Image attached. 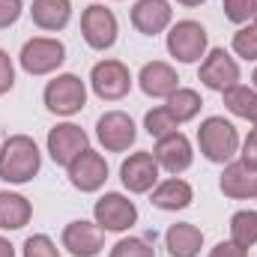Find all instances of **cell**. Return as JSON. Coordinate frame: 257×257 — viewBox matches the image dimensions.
Returning <instances> with one entry per match:
<instances>
[{"label":"cell","mask_w":257,"mask_h":257,"mask_svg":"<svg viewBox=\"0 0 257 257\" xmlns=\"http://www.w3.org/2000/svg\"><path fill=\"white\" fill-rule=\"evenodd\" d=\"M42 168V153L30 135H9L0 147V180L9 186L30 183Z\"/></svg>","instance_id":"obj_1"},{"label":"cell","mask_w":257,"mask_h":257,"mask_svg":"<svg viewBox=\"0 0 257 257\" xmlns=\"http://www.w3.org/2000/svg\"><path fill=\"white\" fill-rule=\"evenodd\" d=\"M200 156L212 165H227L239 153V132L224 117H206L197 128Z\"/></svg>","instance_id":"obj_2"},{"label":"cell","mask_w":257,"mask_h":257,"mask_svg":"<svg viewBox=\"0 0 257 257\" xmlns=\"http://www.w3.org/2000/svg\"><path fill=\"white\" fill-rule=\"evenodd\" d=\"M42 102L51 114L57 117H75L78 111H84L87 105V84L72 75V72H63L57 78H51L42 90Z\"/></svg>","instance_id":"obj_3"},{"label":"cell","mask_w":257,"mask_h":257,"mask_svg":"<svg viewBox=\"0 0 257 257\" xmlns=\"http://www.w3.org/2000/svg\"><path fill=\"white\" fill-rule=\"evenodd\" d=\"M206 27L200 21H177L168 30V54L177 63H200V57H206Z\"/></svg>","instance_id":"obj_4"},{"label":"cell","mask_w":257,"mask_h":257,"mask_svg":"<svg viewBox=\"0 0 257 257\" xmlns=\"http://www.w3.org/2000/svg\"><path fill=\"white\" fill-rule=\"evenodd\" d=\"M18 63L27 75H51L66 63V45L51 36H33L21 45Z\"/></svg>","instance_id":"obj_5"},{"label":"cell","mask_w":257,"mask_h":257,"mask_svg":"<svg viewBox=\"0 0 257 257\" xmlns=\"http://www.w3.org/2000/svg\"><path fill=\"white\" fill-rule=\"evenodd\" d=\"M93 218L105 233H126L138 224V206L120 192H105L93 203Z\"/></svg>","instance_id":"obj_6"},{"label":"cell","mask_w":257,"mask_h":257,"mask_svg":"<svg viewBox=\"0 0 257 257\" xmlns=\"http://www.w3.org/2000/svg\"><path fill=\"white\" fill-rule=\"evenodd\" d=\"M117 33H120L117 15H114L108 6L90 3V6L81 12V36H84V42H87L93 51H108V48H114Z\"/></svg>","instance_id":"obj_7"},{"label":"cell","mask_w":257,"mask_h":257,"mask_svg":"<svg viewBox=\"0 0 257 257\" xmlns=\"http://www.w3.org/2000/svg\"><path fill=\"white\" fill-rule=\"evenodd\" d=\"M90 87L102 102H120L132 90V72L123 60H99L90 69Z\"/></svg>","instance_id":"obj_8"},{"label":"cell","mask_w":257,"mask_h":257,"mask_svg":"<svg viewBox=\"0 0 257 257\" xmlns=\"http://www.w3.org/2000/svg\"><path fill=\"white\" fill-rule=\"evenodd\" d=\"M239 78H242V72H239L236 57H230L224 48L206 51V57L200 60V69H197V81L206 90H215V93H224V90L236 87Z\"/></svg>","instance_id":"obj_9"},{"label":"cell","mask_w":257,"mask_h":257,"mask_svg":"<svg viewBox=\"0 0 257 257\" xmlns=\"http://www.w3.org/2000/svg\"><path fill=\"white\" fill-rule=\"evenodd\" d=\"M45 147H48V156H51L54 165L69 168V165L90 147V138H87L84 128L75 126V123H57V126L48 132Z\"/></svg>","instance_id":"obj_10"},{"label":"cell","mask_w":257,"mask_h":257,"mask_svg":"<svg viewBox=\"0 0 257 257\" xmlns=\"http://www.w3.org/2000/svg\"><path fill=\"white\" fill-rule=\"evenodd\" d=\"M96 138L108 153H126L138 141V126L126 111H105L96 123Z\"/></svg>","instance_id":"obj_11"},{"label":"cell","mask_w":257,"mask_h":257,"mask_svg":"<svg viewBox=\"0 0 257 257\" xmlns=\"http://www.w3.org/2000/svg\"><path fill=\"white\" fill-rule=\"evenodd\" d=\"M66 174H69L72 189H78V192H84V194H93V192H99L105 186V180H108V162H105L102 153H96V150L87 147L66 168Z\"/></svg>","instance_id":"obj_12"},{"label":"cell","mask_w":257,"mask_h":257,"mask_svg":"<svg viewBox=\"0 0 257 257\" xmlns=\"http://www.w3.org/2000/svg\"><path fill=\"white\" fill-rule=\"evenodd\" d=\"M159 162H156V156L153 153H147V150H138V153H132L128 159H123V165H120V180H123V186H126L132 194H147L156 189V183H159Z\"/></svg>","instance_id":"obj_13"},{"label":"cell","mask_w":257,"mask_h":257,"mask_svg":"<svg viewBox=\"0 0 257 257\" xmlns=\"http://www.w3.org/2000/svg\"><path fill=\"white\" fill-rule=\"evenodd\" d=\"M153 156L159 162L162 171H168L171 177H180L183 171H189L194 162V150H192V141L183 135V132H171L165 138L156 141L153 147Z\"/></svg>","instance_id":"obj_14"},{"label":"cell","mask_w":257,"mask_h":257,"mask_svg":"<svg viewBox=\"0 0 257 257\" xmlns=\"http://www.w3.org/2000/svg\"><path fill=\"white\" fill-rule=\"evenodd\" d=\"M60 242H63V248L72 257H96L105 248V230L96 221L78 218V221H69L63 227Z\"/></svg>","instance_id":"obj_15"},{"label":"cell","mask_w":257,"mask_h":257,"mask_svg":"<svg viewBox=\"0 0 257 257\" xmlns=\"http://www.w3.org/2000/svg\"><path fill=\"white\" fill-rule=\"evenodd\" d=\"M218 189L230 200H257V168L242 159L227 162L218 177Z\"/></svg>","instance_id":"obj_16"},{"label":"cell","mask_w":257,"mask_h":257,"mask_svg":"<svg viewBox=\"0 0 257 257\" xmlns=\"http://www.w3.org/2000/svg\"><path fill=\"white\" fill-rule=\"evenodd\" d=\"M138 87L150 99H168L171 93L180 90V75H177L174 66L165 63V60H150V63L141 66V72H138Z\"/></svg>","instance_id":"obj_17"},{"label":"cell","mask_w":257,"mask_h":257,"mask_svg":"<svg viewBox=\"0 0 257 257\" xmlns=\"http://www.w3.org/2000/svg\"><path fill=\"white\" fill-rule=\"evenodd\" d=\"M171 18H174V9L168 0H138L132 6V27L144 36L165 33L171 27Z\"/></svg>","instance_id":"obj_18"},{"label":"cell","mask_w":257,"mask_h":257,"mask_svg":"<svg viewBox=\"0 0 257 257\" xmlns=\"http://www.w3.org/2000/svg\"><path fill=\"white\" fill-rule=\"evenodd\" d=\"M150 200L156 209H165V212H180L186 206H192L194 200V189L180 180V177H168L162 183H156V189L150 192Z\"/></svg>","instance_id":"obj_19"},{"label":"cell","mask_w":257,"mask_h":257,"mask_svg":"<svg viewBox=\"0 0 257 257\" xmlns=\"http://www.w3.org/2000/svg\"><path fill=\"white\" fill-rule=\"evenodd\" d=\"M165 248L171 257H197L203 248V230L192 221H177L165 233Z\"/></svg>","instance_id":"obj_20"},{"label":"cell","mask_w":257,"mask_h":257,"mask_svg":"<svg viewBox=\"0 0 257 257\" xmlns=\"http://www.w3.org/2000/svg\"><path fill=\"white\" fill-rule=\"evenodd\" d=\"M30 18L39 30L57 33L63 30L72 18V0H33L30 6Z\"/></svg>","instance_id":"obj_21"},{"label":"cell","mask_w":257,"mask_h":257,"mask_svg":"<svg viewBox=\"0 0 257 257\" xmlns=\"http://www.w3.org/2000/svg\"><path fill=\"white\" fill-rule=\"evenodd\" d=\"M33 218V203L18 192H0V230H21Z\"/></svg>","instance_id":"obj_22"},{"label":"cell","mask_w":257,"mask_h":257,"mask_svg":"<svg viewBox=\"0 0 257 257\" xmlns=\"http://www.w3.org/2000/svg\"><path fill=\"white\" fill-rule=\"evenodd\" d=\"M165 108L174 114V120L183 126V123H189L194 120L197 114H200V108H203V99H200V93L192 90V87H180L177 93H171L168 99H165Z\"/></svg>","instance_id":"obj_23"},{"label":"cell","mask_w":257,"mask_h":257,"mask_svg":"<svg viewBox=\"0 0 257 257\" xmlns=\"http://www.w3.org/2000/svg\"><path fill=\"white\" fill-rule=\"evenodd\" d=\"M221 99H224V108H227L233 117H239V120H251V117H254V111H257V90L254 87L236 84V87L224 90Z\"/></svg>","instance_id":"obj_24"},{"label":"cell","mask_w":257,"mask_h":257,"mask_svg":"<svg viewBox=\"0 0 257 257\" xmlns=\"http://www.w3.org/2000/svg\"><path fill=\"white\" fill-rule=\"evenodd\" d=\"M230 239L239 248H251L257 245V212L254 209H239L230 215Z\"/></svg>","instance_id":"obj_25"},{"label":"cell","mask_w":257,"mask_h":257,"mask_svg":"<svg viewBox=\"0 0 257 257\" xmlns=\"http://www.w3.org/2000/svg\"><path fill=\"white\" fill-rule=\"evenodd\" d=\"M144 128H147V135L150 138H165V135H171V132H180V123L174 120V114L165 108V105H159V108H153V111H147L144 114Z\"/></svg>","instance_id":"obj_26"},{"label":"cell","mask_w":257,"mask_h":257,"mask_svg":"<svg viewBox=\"0 0 257 257\" xmlns=\"http://www.w3.org/2000/svg\"><path fill=\"white\" fill-rule=\"evenodd\" d=\"M233 54L242 60H257V24H242L233 33Z\"/></svg>","instance_id":"obj_27"},{"label":"cell","mask_w":257,"mask_h":257,"mask_svg":"<svg viewBox=\"0 0 257 257\" xmlns=\"http://www.w3.org/2000/svg\"><path fill=\"white\" fill-rule=\"evenodd\" d=\"M21 257H60V248H57V242H54L51 236H45V233H33V236L24 239V245H21Z\"/></svg>","instance_id":"obj_28"},{"label":"cell","mask_w":257,"mask_h":257,"mask_svg":"<svg viewBox=\"0 0 257 257\" xmlns=\"http://www.w3.org/2000/svg\"><path fill=\"white\" fill-rule=\"evenodd\" d=\"M221 9H224V18L230 24H248L254 18V9H257V0H221Z\"/></svg>","instance_id":"obj_29"},{"label":"cell","mask_w":257,"mask_h":257,"mask_svg":"<svg viewBox=\"0 0 257 257\" xmlns=\"http://www.w3.org/2000/svg\"><path fill=\"white\" fill-rule=\"evenodd\" d=\"M108 257H156V248L147 239H141V236H126V239H120L111 248Z\"/></svg>","instance_id":"obj_30"},{"label":"cell","mask_w":257,"mask_h":257,"mask_svg":"<svg viewBox=\"0 0 257 257\" xmlns=\"http://www.w3.org/2000/svg\"><path fill=\"white\" fill-rule=\"evenodd\" d=\"M12 87H15V63H12V57L0 48V96H6Z\"/></svg>","instance_id":"obj_31"},{"label":"cell","mask_w":257,"mask_h":257,"mask_svg":"<svg viewBox=\"0 0 257 257\" xmlns=\"http://www.w3.org/2000/svg\"><path fill=\"white\" fill-rule=\"evenodd\" d=\"M21 9H24L21 0H0V30L12 27L21 18Z\"/></svg>","instance_id":"obj_32"},{"label":"cell","mask_w":257,"mask_h":257,"mask_svg":"<svg viewBox=\"0 0 257 257\" xmlns=\"http://www.w3.org/2000/svg\"><path fill=\"white\" fill-rule=\"evenodd\" d=\"M209 257H248V251H245V248H239L233 239H221V242L209 251Z\"/></svg>","instance_id":"obj_33"},{"label":"cell","mask_w":257,"mask_h":257,"mask_svg":"<svg viewBox=\"0 0 257 257\" xmlns=\"http://www.w3.org/2000/svg\"><path fill=\"white\" fill-rule=\"evenodd\" d=\"M242 162H248L251 168H257V128H251L248 138L242 141Z\"/></svg>","instance_id":"obj_34"},{"label":"cell","mask_w":257,"mask_h":257,"mask_svg":"<svg viewBox=\"0 0 257 257\" xmlns=\"http://www.w3.org/2000/svg\"><path fill=\"white\" fill-rule=\"evenodd\" d=\"M0 257H15V245L6 236H0Z\"/></svg>","instance_id":"obj_35"},{"label":"cell","mask_w":257,"mask_h":257,"mask_svg":"<svg viewBox=\"0 0 257 257\" xmlns=\"http://www.w3.org/2000/svg\"><path fill=\"white\" fill-rule=\"evenodd\" d=\"M180 6H189V9H194V6H200V3H206V0H177Z\"/></svg>","instance_id":"obj_36"},{"label":"cell","mask_w":257,"mask_h":257,"mask_svg":"<svg viewBox=\"0 0 257 257\" xmlns=\"http://www.w3.org/2000/svg\"><path fill=\"white\" fill-rule=\"evenodd\" d=\"M251 87H254V90H257V69H254V72H251Z\"/></svg>","instance_id":"obj_37"},{"label":"cell","mask_w":257,"mask_h":257,"mask_svg":"<svg viewBox=\"0 0 257 257\" xmlns=\"http://www.w3.org/2000/svg\"><path fill=\"white\" fill-rule=\"evenodd\" d=\"M251 123H254V128H257V111H254V117H251Z\"/></svg>","instance_id":"obj_38"},{"label":"cell","mask_w":257,"mask_h":257,"mask_svg":"<svg viewBox=\"0 0 257 257\" xmlns=\"http://www.w3.org/2000/svg\"><path fill=\"white\" fill-rule=\"evenodd\" d=\"M254 24H257V9H254Z\"/></svg>","instance_id":"obj_39"}]
</instances>
